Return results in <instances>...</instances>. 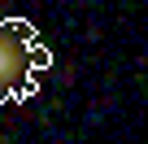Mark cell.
Segmentation results:
<instances>
[{
  "mask_svg": "<svg viewBox=\"0 0 148 144\" xmlns=\"http://www.w3.org/2000/svg\"><path fill=\"white\" fill-rule=\"evenodd\" d=\"M52 52L26 18H0V105L35 96V70H48Z\"/></svg>",
  "mask_w": 148,
  "mask_h": 144,
  "instance_id": "6da1fadb",
  "label": "cell"
}]
</instances>
